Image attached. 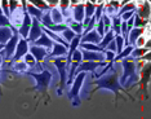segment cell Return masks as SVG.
I'll list each match as a JSON object with an SVG mask.
<instances>
[{"instance_id": "6da1fadb", "label": "cell", "mask_w": 151, "mask_h": 119, "mask_svg": "<svg viewBox=\"0 0 151 119\" xmlns=\"http://www.w3.org/2000/svg\"><path fill=\"white\" fill-rule=\"evenodd\" d=\"M92 84H96L97 87H96L92 91L91 94L94 93L97 89H107V91H111V92L115 94V101L120 97V96H119V92H120V91H122V92H125L127 94H128V97H132V96H130V94L124 89V88L120 86V83H119V74H118V71H116V67H115V66H112L111 70H110L109 73L104 74V75L99 76L98 79L93 80V81H92Z\"/></svg>"}, {"instance_id": "7a4b0ae2", "label": "cell", "mask_w": 151, "mask_h": 119, "mask_svg": "<svg viewBox=\"0 0 151 119\" xmlns=\"http://www.w3.org/2000/svg\"><path fill=\"white\" fill-rule=\"evenodd\" d=\"M123 66V74L119 78V83L123 88H129L132 83H137L138 81V75H137V62L136 60L128 58L120 61Z\"/></svg>"}, {"instance_id": "3957f363", "label": "cell", "mask_w": 151, "mask_h": 119, "mask_svg": "<svg viewBox=\"0 0 151 119\" xmlns=\"http://www.w3.org/2000/svg\"><path fill=\"white\" fill-rule=\"evenodd\" d=\"M27 75H30V76H32L34 79L36 80V86L31 88V89H29V91H37V92H40V93H43L45 97H48V94H47V89H48V87H49V84H50V81H52V73H50L49 70H47V69H44L43 67V70H42V73H35V71H27Z\"/></svg>"}, {"instance_id": "277c9868", "label": "cell", "mask_w": 151, "mask_h": 119, "mask_svg": "<svg viewBox=\"0 0 151 119\" xmlns=\"http://www.w3.org/2000/svg\"><path fill=\"white\" fill-rule=\"evenodd\" d=\"M87 79V73H79L74 78L73 87H71L70 92H68V98L73 102V106H79L81 104L80 101V89L83 87V83Z\"/></svg>"}, {"instance_id": "5b68a950", "label": "cell", "mask_w": 151, "mask_h": 119, "mask_svg": "<svg viewBox=\"0 0 151 119\" xmlns=\"http://www.w3.org/2000/svg\"><path fill=\"white\" fill-rule=\"evenodd\" d=\"M53 63L56 66V69L58 71V75H60V88L57 91V94L61 96L66 87V81H67V65H66V56L62 57H56L53 58Z\"/></svg>"}, {"instance_id": "8992f818", "label": "cell", "mask_w": 151, "mask_h": 119, "mask_svg": "<svg viewBox=\"0 0 151 119\" xmlns=\"http://www.w3.org/2000/svg\"><path fill=\"white\" fill-rule=\"evenodd\" d=\"M18 40H19V35L18 34H13V36L11 38L8 43L4 45V49L0 52V56L3 57V61H8V60H12L13 54H14V50H16V47L18 44Z\"/></svg>"}, {"instance_id": "52a82bcc", "label": "cell", "mask_w": 151, "mask_h": 119, "mask_svg": "<svg viewBox=\"0 0 151 119\" xmlns=\"http://www.w3.org/2000/svg\"><path fill=\"white\" fill-rule=\"evenodd\" d=\"M25 13H26V1H21V6H18V8H17L14 12H12L11 16H9L11 25L14 27L16 30H18V27L22 25Z\"/></svg>"}, {"instance_id": "ba28073f", "label": "cell", "mask_w": 151, "mask_h": 119, "mask_svg": "<svg viewBox=\"0 0 151 119\" xmlns=\"http://www.w3.org/2000/svg\"><path fill=\"white\" fill-rule=\"evenodd\" d=\"M29 48H30L29 42H27L26 39L19 38L18 44H17L16 50H14V54H13V57H12V60H11L12 65L14 62H18V61H21V58H23V57H25L26 54L29 53Z\"/></svg>"}, {"instance_id": "9c48e42d", "label": "cell", "mask_w": 151, "mask_h": 119, "mask_svg": "<svg viewBox=\"0 0 151 119\" xmlns=\"http://www.w3.org/2000/svg\"><path fill=\"white\" fill-rule=\"evenodd\" d=\"M106 65H107L106 61H104V62H89V61H83V62L78 66V69L75 70V75H78L79 73H88V71H91V73L94 74L96 69L106 66Z\"/></svg>"}, {"instance_id": "30bf717a", "label": "cell", "mask_w": 151, "mask_h": 119, "mask_svg": "<svg viewBox=\"0 0 151 119\" xmlns=\"http://www.w3.org/2000/svg\"><path fill=\"white\" fill-rule=\"evenodd\" d=\"M43 35V26L40 25V22L37 21L36 18H32V23H31V29H30L29 32V38H27V42L29 43H34L35 40H37L40 36Z\"/></svg>"}, {"instance_id": "8fae6325", "label": "cell", "mask_w": 151, "mask_h": 119, "mask_svg": "<svg viewBox=\"0 0 151 119\" xmlns=\"http://www.w3.org/2000/svg\"><path fill=\"white\" fill-rule=\"evenodd\" d=\"M29 53L35 58V61L37 63H42L44 60L48 57L49 54V50L43 48V47H36V45H30L29 48Z\"/></svg>"}, {"instance_id": "7c38bea8", "label": "cell", "mask_w": 151, "mask_h": 119, "mask_svg": "<svg viewBox=\"0 0 151 119\" xmlns=\"http://www.w3.org/2000/svg\"><path fill=\"white\" fill-rule=\"evenodd\" d=\"M31 23H32V18L27 14V12L25 13V17H23V22L22 25L18 27V35L21 36L22 39H26L29 38V32H30V29H31Z\"/></svg>"}, {"instance_id": "4fadbf2b", "label": "cell", "mask_w": 151, "mask_h": 119, "mask_svg": "<svg viewBox=\"0 0 151 119\" xmlns=\"http://www.w3.org/2000/svg\"><path fill=\"white\" fill-rule=\"evenodd\" d=\"M71 17L75 22L78 23H83L85 18V13H84V3H78L76 5L71 6Z\"/></svg>"}, {"instance_id": "5bb4252c", "label": "cell", "mask_w": 151, "mask_h": 119, "mask_svg": "<svg viewBox=\"0 0 151 119\" xmlns=\"http://www.w3.org/2000/svg\"><path fill=\"white\" fill-rule=\"evenodd\" d=\"M81 50V57L83 61H89V62H104L105 61V54L99 53V52H91V50Z\"/></svg>"}, {"instance_id": "9a60e30c", "label": "cell", "mask_w": 151, "mask_h": 119, "mask_svg": "<svg viewBox=\"0 0 151 119\" xmlns=\"http://www.w3.org/2000/svg\"><path fill=\"white\" fill-rule=\"evenodd\" d=\"M52 52H49L47 57V61H49L50 58H56V57H62V56H66L67 54V48L62 44H58V43H53V47H52Z\"/></svg>"}, {"instance_id": "2e32d148", "label": "cell", "mask_w": 151, "mask_h": 119, "mask_svg": "<svg viewBox=\"0 0 151 119\" xmlns=\"http://www.w3.org/2000/svg\"><path fill=\"white\" fill-rule=\"evenodd\" d=\"M101 36L98 35V32L96 31V29H93L92 31H89L88 34L81 36L80 43H88V44H94V45H98L99 42H101Z\"/></svg>"}, {"instance_id": "e0dca14e", "label": "cell", "mask_w": 151, "mask_h": 119, "mask_svg": "<svg viewBox=\"0 0 151 119\" xmlns=\"http://www.w3.org/2000/svg\"><path fill=\"white\" fill-rule=\"evenodd\" d=\"M16 32L18 34V31L16 29H12V27H0V44L5 45L11 40L13 34H16Z\"/></svg>"}, {"instance_id": "ac0fdd59", "label": "cell", "mask_w": 151, "mask_h": 119, "mask_svg": "<svg viewBox=\"0 0 151 119\" xmlns=\"http://www.w3.org/2000/svg\"><path fill=\"white\" fill-rule=\"evenodd\" d=\"M143 32H145V29H137V27H133V29L128 32V45L134 47L137 39H138L139 36H142Z\"/></svg>"}, {"instance_id": "d6986e66", "label": "cell", "mask_w": 151, "mask_h": 119, "mask_svg": "<svg viewBox=\"0 0 151 119\" xmlns=\"http://www.w3.org/2000/svg\"><path fill=\"white\" fill-rule=\"evenodd\" d=\"M26 12H27V14L31 17V18H36L39 22H40V19H42V17L44 14L43 11L35 8V6H34L31 3H29V1H26Z\"/></svg>"}, {"instance_id": "ffe728a7", "label": "cell", "mask_w": 151, "mask_h": 119, "mask_svg": "<svg viewBox=\"0 0 151 119\" xmlns=\"http://www.w3.org/2000/svg\"><path fill=\"white\" fill-rule=\"evenodd\" d=\"M53 43H54V42H52V40H50V39H49V38H48V36L45 35V34L43 32V35L40 36V38L37 39V40H35V42H34L32 44H30V45L43 47V48H45V49L49 50V49L53 47Z\"/></svg>"}, {"instance_id": "44dd1931", "label": "cell", "mask_w": 151, "mask_h": 119, "mask_svg": "<svg viewBox=\"0 0 151 119\" xmlns=\"http://www.w3.org/2000/svg\"><path fill=\"white\" fill-rule=\"evenodd\" d=\"M138 9V12L136 13L138 17H141L142 19H147L149 21V17H150V3L149 1H143L142 4L137 5V8Z\"/></svg>"}, {"instance_id": "7402d4cb", "label": "cell", "mask_w": 151, "mask_h": 119, "mask_svg": "<svg viewBox=\"0 0 151 119\" xmlns=\"http://www.w3.org/2000/svg\"><path fill=\"white\" fill-rule=\"evenodd\" d=\"M150 79V62H147L145 66L141 69V81H142V88L141 89H147V81Z\"/></svg>"}, {"instance_id": "603a6c76", "label": "cell", "mask_w": 151, "mask_h": 119, "mask_svg": "<svg viewBox=\"0 0 151 119\" xmlns=\"http://www.w3.org/2000/svg\"><path fill=\"white\" fill-rule=\"evenodd\" d=\"M115 39V34H114V31H112L111 29L109 30L107 32H105V35L102 36V39H101V42H99V44H98V47L101 48L102 50H105V48L109 45L110 43L112 42V40Z\"/></svg>"}, {"instance_id": "cb8c5ba5", "label": "cell", "mask_w": 151, "mask_h": 119, "mask_svg": "<svg viewBox=\"0 0 151 119\" xmlns=\"http://www.w3.org/2000/svg\"><path fill=\"white\" fill-rule=\"evenodd\" d=\"M50 18H52V22L54 25H62L63 21H65L62 13H61L58 6H54V8L50 9Z\"/></svg>"}, {"instance_id": "d4e9b609", "label": "cell", "mask_w": 151, "mask_h": 119, "mask_svg": "<svg viewBox=\"0 0 151 119\" xmlns=\"http://www.w3.org/2000/svg\"><path fill=\"white\" fill-rule=\"evenodd\" d=\"M137 3L136 1H122V6H120L118 16H122L127 12H136Z\"/></svg>"}, {"instance_id": "484cf974", "label": "cell", "mask_w": 151, "mask_h": 119, "mask_svg": "<svg viewBox=\"0 0 151 119\" xmlns=\"http://www.w3.org/2000/svg\"><path fill=\"white\" fill-rule=\"evenodd\" d=\"M134 47H132V45H128V47H124V49L122 50L119 54H116L115 56V58H114V63L116 62H119V61H122V60H125V58H128V57L130 56V53H132V50Z\"/></svg>"}, {"instance_id": "4316f807", "label": "cell", "mask_w": 151, "mask_h": 119, "mask_svg": "<svg viewBox=\"0 0 151 119\" xmlns=\"http://www.w3.org/2000/svg\"><path fill=\"white\" fill-rule=\"evenodd\" d=\"M120 25H122V19L116 14L111 18V30L114 31L115 35H120Z\"/></svg>"}, {"instance_id": "83f0119b", "label": "cell", "mask_w": 151, "mask_h": 119, "mask_svg": "<svg viewBox=\"0 0 151 119\" xmlns=\"http://www.w3.org/2000/svg\"><path fill=\"white\" fill-rule=\"evenodd\" d=\"M149 50L150 49H147V48H137V47H134L129 57H130V58H133V60H138V58H141V57L145 56Z\"/></svg>"}, {"instance_id": "f1b7e54d", "label": "cell", "mask_w": 151, "mask_h": 119, "mask_svg": "<svg viewBox=\"0 0 151 119\" xmlns=\"http://www.w3.org/2000/svg\"><path fill=\"white\" fill-rule=\"evenodd\" d=\"M147 25H149V21H147V19H142L141 17H138L134 13V17H133V27H137V29H145Z\"/></svg>"}, {"instance_id": "f546056e", "label": "cell", "mask_w": 151, "mask_h": 119, "mask_svg": "<svg viewBox=\"0 0 151 119\" xmlns=\"http://www.w3.org/2000/svg\"><path fill=\"white\" fill-rule=\"evenodd\" d=\"M60 35H61V38H62V39H63L67 44H70L71 40H73V39L75 38V36H76V35H75V32H74V31H71V30L68 29V27H67L66 30H65V31L61 32Z\"/></svg>"}, {"instance_id": "4dcf8cb0", "label": "cell", "mask_w": 151, "mask_h": 119, "mask_svg": "<svg viewBox=\"0 0 151 119\" xmlns=\"http://www.w3.org/2000/svg\"><path fill=\"white\" fill-rule=\"evenodd\" d=\"M12 66H13V70H14L16 73H27V69H29V66H27L23 61L14 62Z\"/></svg>"}, {"instance_id": "1f68e13d", "label": "cell", "mask_w": 151, "mask_h": 119, "mask_svg": "<svg viewBox=\"0 0 151 119\" xmlns=\"http://www.w3.org/2000/svg\"><path fill=\"white\" fill-rule=\"evenodd\" d=\"M115 44H116V54H119L122 52L123 49H124L125 44H124V39H123L122 35H115Z\"/></svg>"}, {"instance_id": "d6a6232c", "label": "cell", "mask_w": 151, "mask_h": 119, "mask_svg": "<svg viewBox=\"0 0 151 119\" xmlns=\"http://www.w3.org/2000/svg\"><path fill=\"white\" fill-rule=\"evenodd\" d=\"M31 4L35 6V8H37V9H40V11H43V12H47V11H49V6H48V4H47V1H43V0H34V1H30Z\"/></svg>"}, {"instance_id": "836d02e7", "label": "cell", "mask_w": 151, "mask_h": 119, "mask_svg": "<svg viewBox=\"0 0 151 119\" xmlns=\"http://www.w3.org/2000/svg\"><path fill=\"white\" fill-rule=\"evenodd\" d=\"M0 9H1L3 14H4L5 17H8V18H9V16H11V11H9L8 0H1V1H0Z\"/></svg>"}, {"instance_id": "e575fe53", "label": "cell", "mask_w": 151, "mask_h": 119, "mask_svg": "<svg viewBox=\"0 0 151 119\" xmlns=\"http://www.w3.org/2000/svg\"><path fill=\"white\" fill-rule=\"evenodd\" d=\"M104 5H105V3H98L97 6H96V12H94V16H93L96 18V21L101 19L102 14H104Z\"/></svg>"}, {"instance_id": "d590c367", "label": "cell", "mask_w": 151, "mask_h": 119, "mask_svg": "<svg viewBox=\"0 0 151 119\" xmlns=\"http://www.w3.org/2000/svg\"><path fill=\"white\" fill-rule=\"evenodd\" d=\"M0 27H12V29H14V27L11 25V21H9L8 17H5L3 14L1 9H0Z\"/></svg>"}, {"instance_id": "8d00e7d4", "label": "cell", "mask_w": 151, "mask_h": 119, "mask_svg": "<svg viewBox=\"0 0 151 119\" xmlns=\"http://www.w3.org/2000/svg\"><path fill=\"white\" fill-rule=\"evenodd\" d=\"M23 62H25L29 67H35V66H36V63H37L36 61H35V58H34V57H32L30 53H27L26 56L23 57Z\"/></svg>"}, {"instance_id": "74e56055", "label": "cell", "mask_w": 151, "mask_h": 119, "mask_svg": "<svg viewBox=\"0 0 151 119\" xmlns=\"http://www.w3.org/2000/svg\"><path fill=\"white\" fill-rule=\"evenodd\" d=\"M8 4H9V11L14 12L18 6H21V1H16V0H8Z\"/></svg>"}, {"instance_id": "f35d334b", "label": "cell", "mask_w": 151, "mask_h": 119, "mask_svg": "<svg viewBox=\"0 0 151 119\" xmlns=\"http://www.w3.org/2000/svg\"><path fill=\"white\" fill-rule=\"evenodd\" d=\"M134 13L136 12H127V13H124V14H122L119 17H120V19H122V21H128V19H130L133 16H134Z\"/></svg>"}, {"instance_id": "ab89813d", "label": "cell", "mask_w": 151, "mask_h": 119, "mask_svg": "<svg viewBox=\"0 0 151 119\" xmlns=\"http://www.w3.org/2000/svg\"><path fill=\"white\" fill-rule=\"evenodd\" d=\"M105 50H109V52H112V53L116 54V44H115V40H112V42L105 48Z\"/></svg>"}, {"instance_id": "60d3db41", "label": "cell", "mask_w": 151, "mask_h": 119, "mask_svg": "<svg viewBox=\"0 0 151 119\" xmlns=\"http://www.w3.org/2000/svg\"><path fill=\"white\" fill-rule=\"evenodd\" d=\"M1 65H3V57L0 56V69H1ZM0 93H1V89H0Z\"/></svg>"}]
</instances>
